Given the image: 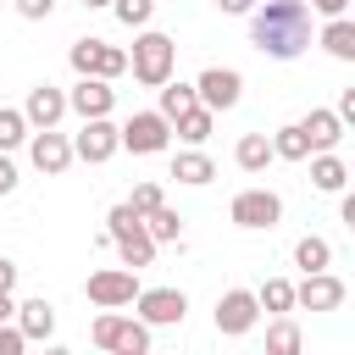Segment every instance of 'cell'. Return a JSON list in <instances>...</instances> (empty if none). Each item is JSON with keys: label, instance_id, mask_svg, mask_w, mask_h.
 I'll return each instance as SVG.
<instances>
[{"label": "cell", "instance_id": "4316f807", "mask_svg": "<svg viewBox=\"0 0 355 355\" xmlns=\"http://www.w3.org/2000/svg\"><path fill=\"white\" fill-rule=\"evenodd\" d=\"M272 155H283V161H305L311 155V139H305V128L294 122V128H283L277 139H272Z\"/></svg>", "mask_w": 355, "mask_h": 355}, {"label": "cell", "instance_id": "7402d4cb", "mask_svg": "<svg viewBox=\"0 0 355 355\" xmlns=\"http://www.w3.org/2000/svg\"><path fill=\"white\" fill-rule=\"evenodd\" d=\"M233 155H239V166H244V172H261V166L272 161V139H266V133H244Z\"/></svg>", "mask_w": 355, "mask_h": 355}, {"label": "cell", "instance_id": "8d00e7d4", "mask_svg": "<svg viewBox=\"0 0 355 355\" xmlns=\"http://www.w3.org/2000/svg\"><path fill=\"white\" fill-rule=\"evenodd\" d=\"M344 6L349 0H311V11H322V17H344Z\"/></svg>", "mask_w": 355, "mask_h": 355}, {"label": "cell", "instance_id": "ab89813d", "mask_svg": "<svg viewBox=\"0 0 355 355\" xmlns=\"http://www.w3.org/2000/svg\"><path fill=\"white\" fill-rule=\"evenodd\" d=\"M355 116V89H344V100H338V122H349Z\"/></svg>", "mask_w": 355, "mask_h": 355}, {"label": "cell", "instance_id": "44dd1931", "mask_svg": "<svg viewBox=\"0 0 355 355\" xmlns=\"http://www.w3.org/2000/svg\"><path fill=\"white\" fill-rule=\"evenodd\" d=\"M172 178H178V183H211V178H216V166H211V155L183 150V155L172 161Z\"/></svg>", "mask_w": 355, "mask_h": 355}, {"label": "cell", "instance_id": "ac0fdd59", "mask_svg": "<svg viewBox=\"0 0 355 355\" xmlns=\"http://www.w3.org/2000/svg\"><path fill=\"white\" fill-rule=\"evenodd\" d=\"M311 183H316L322 194H338V189L349 183V172H344V161H338V155H327V150H322V155L311 161Z\"/></svg>", "mask_w": 355, "mask_h": 355}, {"label": "cell", "instance_id": "3957f363", "mask_svg": "<svg viewBox=\"0 0 355 355\" xmlns=\"http://www.w3.org/2000/svg\"><path fill=\"white\" fill-rule=\"evenodd\" d=\"M94 344L111 349V355H144V349H150V327L133 322V316L105 311V316H94Z\"/></svg>", "mask_w": 355, "mask_h": 355}, {"label": "cell", "instance_id": "ba28073f", "mask_svg": "<svg viewBox=\"0 0 355 355\" xmlns=\"http://www.w3.org/2000/svg\"><path fill=\"white\" fill-rule=\"evenodd\" d=\"M277 216H283V200H277L272 189H244V194H233V222H239V227H277Z\"/></svg>", "mask_w": 355, "mask_h": 355}, {"label": "cell", "instance_id": "836d02e7", "mask_svg": "<svg viewBox=\"0 0 355 355\" xmlns=\"http://www.w3.org/2000/svg\"><path fill=\"white\" fill-rule=\"evenodd\" d=\"M22 344H28L22 327H6V322H0V355H22Z\"/></svg>", "mask_w": 355, "mask_h": 355}, {"label": "cell", "instance_id": "f35d334b", "mask_svg": "<svg viewBox=\"0 0 355 355\" xmlns=\"http://www.w3.org/2000/svg\"><path fill=\"white\" fill-rule=\"evenodd\" d=\"M227 17H244V11H255V0H216Z\"/></svg>", "mask_w": 355, "mask_h": 355}, {"label": "cell", "instance_id": "8992f818", "mask_svg": "<svg viewBox=\"0 0 355 355\" xmlns=\"http://www.w3.org/2000/svg\"><path fill=\"white\" fill-rule=\"evenodd\" d=\"M116 139H122L133 155H155V150H166L172 122H166L161 111H133V116H128V128H116Z\"/></svg>", "mask_w": 355, "mask_h": 355}, {"label": "cell", "instance_id": "d6986e66", "mask_svg": "<svg viewBox=\"0 0 355 355\" xmlns=\"http://www.w3.org/2000/svg\"><path fill=\"white\" fill-rule=\"evenodd\" d=\"M322 44H327V55H338V61H355V22L333 17V22L322 28Z\"/></svg>", "mask_w": 355, "mask_h": 355}, {"label": "cell", "instance_id": "e575fe53", "mask_svg": "<svg viewBox=\"0 0 355 355\" xmlns=\"http://www.w3.org/2000/svg\"><path fill=\"white\" fill-rule=\"evenodd\" d=\"M50 6H55V0H17V11H22L28 22H39V17H50Z\"/></svg>", "mask_w": 355, "mask_h": 355}, {"label": "cell", "instance_id": "52a82bcc", "mask_svg": "<svg viewBox=\"0 0 355 355\" xmlns=\"http://www.w3.org/2000/svg\"><path fill=\"white\" fill-rule=\"evenodd\" d=\"M133 294H139V277H133V266H105V272H89V300H94L100 311L133 305Z\"/></svg>", "mask_w": 355, "mask_h": 355}, {"label": "cell", "instance_id": "60d3db41", "mask_svg": "<svg viewBox=\"0 0 355 355\" xmlns=\"http://www.w3.org/2000/svg\"><path fill=\"white\" fill-rule=\"evenodd\" d=\"M11 316H17V305H11V294L0 288V322H11Z\"/></svg>", "mask_w": 355, "mask_h": 355}, {"label": "cell", "instance_id": "7c38bea8", "mask_svg": "<svg viewBox=\"0 0 355 355\" xmlns=\"http://www.w3.org/2000/svg\"><path fill=\"white\" fill-rule=\"evenodd\" d=\"M294 305H305V311H338L344 305V283L322 266V272H305V283L294 288Z\"/></svg>", "mask_w": 355, "mask_h": 355}, {"label": "cell", "instance_id": "484cf974", "mask_svg": "<svg viewBox=\"0 0 355 355\" xmlns=\"http://www.w3.org/2000/svg\"><path fill=\"white\" fill-rule=\"evenodd\" d=\"M333 261V250H327V239H316V233H305L300 244H294V266H305V272H322Z\"/></svg>", "mask_w": 355, "mask_h": 355}, {"label": "cell", "instance_id": "e0dca14e", "mask_svg": "<svg viewBox=\"0 0 355 355\" xmlns=\"http://www.w3.org/2000/svg\"><path fill=\"white\" fill-rule=\"evenodd\" d=\"M305 139H311V150H333L338 139H344V122H338V111H311L305 122Z\"/></svg>", "mask_w": 355, "mask_h": 355}, {"label": "cell", "instance_id": "d4e9b609", "mask_svg": "<svg viewBox=\"0 0 355 355\" xmlns=\"http://www.w3.org/2000/svg\"><path fill=\"white\" fill-rule=\"evenodd\" d=\"M116 250H122V266H133V272L155 261V239L150 233H128V239H116Z\"/></svg>", "mask_w": 355, "mask_h": 355}, {"label": "cell", "instance_id": "83f0119b", "mask_svg": "<svg viewBox=\"0 0 355 355\" xmlns=\"http://www.w3.org/2000/svg\"><path fill=\"white\" fill-rule=\"evenodd\" d=\"M144 233H150L155 244H166V239H178V211H172V205L161 200L155 211H144Z\"/></svg>", "mask_w": 355, "mask_h": 355}, {"label": "cell", "instance_id": "277c9868", "mask_svg": "<svg viewBox=\"0 0 355 355\" xmlns=\"http://www.w3.org/2000/svg\"><path fill=\"white\" fill-rule=\"evenodd\" d=\"M72 72H78V78L89 72V78H105V83H111V78L128 72V55H122L116 44H105V39H78V44H72Z\"/></svg>", "mask_w": 355, "mask_h": 355}, {"label": "cell", "instance_id": "30bf717a", "mask_svg": "<svg viewBox=\"0 0 355 355\" xmlns=\"http://www.w3.org/2000/svg\"><path fill=\"white\" fill-rule=\"evenodd\" d=\"M116 144H122V139H116V128H111L105 116H83V133L72 139V155H83L89 166H100V161L116 155Z\"/></svg>", "mask_w": 355, "mask_h": 355}, {"label": "cell", "instance_id": "cb8c5ba5", "mask_svg": "<svg viewBox=\"0 0 355 355\" xmlns=\"http://www.w3.org/2000/svg\"><path fill=\"white\" fill-rule=\"evenodd\" d=\"M128 233H144V216L122 200V205H111V216H105V239L116 244V239H128Z\"/></svg>", "mask_w": 355, "mask_h": 355}, {"label": "cell", "instance_id": "1f68e13d", "mask_svg": "<svg viewBox=\"0 0 355 355\" xmlns=\"http://www.w3.org/2000/svg\"><path fill=\"white\" fill-rule=\"evenodd\" d=\"M111 11H116L128 28H144V22H150V11H155V0H111Z\"/></svg>", "mask_w": 355, "mask_h": 355}, {"label": "cell", "instance_id": "2e32d148", "mask_svg": "<svg viewBox=\"0 0 355 355\" xmlns=\"http://www.w3.org/2000/svg\"><path fill=\"white\" fill-rule=\"evenodd\" d=\"M17 327H22V338H50L55 333V305L39 294V300H22L17 305Z\"/></svg>", "mask_w": 355, "mask_h": 355}, {"label": "cell", "instance_id": "74e56055", "mask_svg": "<svg viewBox=\"0 0 355 355\" xmlns=\"http://www.w3.org/2000/svg\"><path fill=\"white\" fill-rule=\"evenodd\" d=\"M0 288H6V294H11V288H17V266H11V261H6V255H0Z\"/></svg>", "mask_w": 355, "mask_h": 355}, {"label": "cell", "instance_id": "5b68a950", "mask_svg": "<svg viewBox=\"0 0 355 355\" xmlns=\"http://www.w3.org/2000/svg\"><path fill=\"white\" fill-rule=\"evenodd\" d=\"M239 94H244V78H239L233 67H205V72L194 78V100H200L205 111H233Z\"/></svg>", "mask_w": 355, "mask_h": 355}, {"label": "cell", "instance_id": "7a4b0ae2", "mask_svg": "<svg viewBox=\"0 0 355 355\" xmlns=\"http://www.w3.org/2000/svg\"><path fill=\"white\" fill-rule=\"evenodd\" d=\"M172 61H178V44L166 39V33H139L133 39V55H128V67H133V78L139 83H150V89H161L166 78H172Z\"/></svg>", "mask_w": 355, "mask_h": 355}, {"label": "cell", "instance_id": "ffe728a7", "mask_svg": "<svg viewBox=\"0 0 355 355\" xmlns=\"http://www.w3.org/2000/svg\"><path fill=\"white\" fill-rule=\"evenodd\" d=\"M178 122V139H189V144H205L211 139V122H216V111H205V105H189L183 116H172Z\"/></svg>", "mask_w": 355, "mask_h": 355}, {"label": "cell", "instance_id": "8fae6325", "mask_svg": "<svg viewBox=\"0 0 355 355\" xmlns=\"http://www.w3.org/2000/svg\"><path fill=\"white\" fill-rule=\"evenodd\" d=\"M133 305H139V316L155 322V327H172V322H183V311H189L183 288H139Z\"/></svg>", "mask_w": 355, "mask_h": 355}, {"label": "cell", "instance_id": "4fadbf2b", "mask_svg": "<svg viewBox=\"0 0 355 355\" xmlns=\"http://www.w3.org/2000/svg\"><path fill=\"white\" fill-rule=\"evenodd\" d=\"M28 155H33V166L44 172V178H61L67 166H72V144L55 133V128H44V133H33V144H28Z\"/></svg>", "mask_w": 355, "mask_h": 355}, {"label": "cell", "instance_id": "4dcf8cb0", "mask_svg": "<svg viewBox=\"0 0 355 355\" xmlns=\"http://www.w3.org/2000/svg\"><path fill=\"white\" fill-rule=\"evenodd\" d=\"M28 139V116L22 111H0V150H17Z\"/></svg>", "mask_w": 355, "mask_h": 355}, {"label": "cell", "instance_id": "7bdbcfd3", "mask_svg": "<svg viewBox=\"0 0 355 355\" xmlns=\"http://www.w3.org/2000/svg\"><path fill=\"white\" fill-rule=\"evenodd\" d=\"M0 6H6V0H0Z\"/></svg>", "mask_w": 355, "mask_h": 355}, {"label": "cell", "instance_id": "b9f144b4", "mask_svg": "<svg viewBox=\"0 0 355 355\" xmlns=\"http://www.w3.org/2000/svg\"><path fill=\"white\" fill-rule=\"evenodd\" d=\"M83 6H111V0H83Z\"/></svg>", "mask_w": 355, "mask_h": 355}, {"label": "cell", "instance_id": "603a6c76", "mask_svg": "<svg viewBox=\"0 0 355 355\" xmlns=\"http://www.w3.org/2000/svg\"><path fill=\"white\" fill-rule=\"evenodd\" d=\"M189 105H200V100H194V83H172V78H166V83H161V116L172 122V116H183Z\"/></svg>", "mask_w": 355, "mask_h": 355}, {"label": "cell", "instance_id": "9c48e42d", "mask_svg": "<svg viewBox=\"0 0 355 355\" xmlns=\"http://www.w3.org/2000/svg\"><path fill=\"white\" fill-rule=\"evenodd\" d=\"M255 316H261V305H255V294H250V288H227V294L216 300V333H227V338L250 333V327H255Z\"/></svg>", "mask_w": 355, "mask_h": 355}, {"label": "cell", "instance_id": "d590c367", "mask_svg": "<svg viewBox=\"0 0 355 355\" xmlns=\"http://www.w3.org/2000/svg\"><path fill=\"white\" fill-rule=\"evenodd\" d=\"M11 189H17V166H11L6 150H0V194H11Z\"/></svg>", "mask_w": 355, "mask_h": 355}, {"label": "cell", "instance_id": "9a60e30c", "mask_svg": "<svg viewBox=\"0 0 355 355\" xmlns=\"http://www.w3.org/2000/svg\"><path fill=\"white\" fill-rule=\"evenodd\" d=\"M61 111H67V94H61L55 83L28 89V111H22V116H28L33 128H55V122H61Z\"/></svg>", "mask_w": 355, "mask_h": 355}, {"label": "cell", "instance_id": "5bb4252c", "mask_svg": "<svg viewBox=\"0 0 355 355\" xmlns=\"http://www.w3.org/2000/svg\"><path fill=\"white\" fill-rule=\"evenodd\" d=\"M111 100H116V89H105V78H78V89L67 94V105L78 111V116H105L111 111Z\"/></svg>", "mask_w": 355, "mask_h": 355}, {"label": "cell", "instance_id": "d6a6232c", "mask_svg": "<svg viewBox=\"0 0 355 355\" xmlns=\"http://www.w3.org/2000/svg\"><path fill=\"white\" fill-rule=\"evenodd\" d=\"M128 205H133L139 216L155 211V205H161V183H133V200H128Z\"/></svg>", "mask_w": 355, "mask_h": 355}, {"label": "cell", "instance_id": "f546056e", "mask_svg": "<svg viewBox=\"0 0 355 355\" xmlns=\"http://www.w3.org/2000/svg\"><path fill=\"white\" fill-rule=\"evenodd\" d=\"M266 349H272V355H294V349H300V327H294V322H272V327H266Z\"/></svg>", "mask_w": 355, "mask_h": 355}, {"label": "cell", "instance_id": "f1b7e54d", "mask_svg": "<svg viewBox=\"0 0 355 355\" xmlns=\"http://www.w3.org/2000/svg\"><path fill=\"white\" fill-rule=\"evenodd\" d=\"M255 305H261V311H277V316H283V311H294V283H283V277H266V288L255 294Z\"/></svg>", "mask_w": 355, "mask_h": 355}, {"label": "cell", "instance_id": "6da1fadb", "mask_svg": "<svg viewBox=\"0 0 355 355\" xmlns=\"http://www.w3.org/2000/svg\"><path fill=\"white\" fill-rule=\"evenodd\" d=\"M250 44L261 55L294 61L311 44V6L305 0H266V6H255L250 11Z\"/></svg>", "mask_w": 355, "mask_h": 355}]
</instances>
